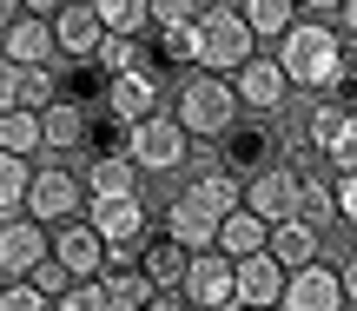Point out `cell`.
<instances>
[{"mask_svg": "<svg viewBox=\"0 0 357 311\" xmlns=\"http://www.w3.org/2000/svg\"><path fill=\"white\" fill-rule=\"evenodd\" d=\"M271 238V219H258L252 206H231L225 219H218V252L225 259H245V252H258Z\"/></svg>", "mask_w": 357, "mask_h": 311, "instance_id": "cell-22", "label": "cell"}, {"mask_svg": "<svg viewBox=\"0 0 357 311\" xmlns=\"http://www.w3.org/2000/svg\"><path fill=\"white\" fill-rule=\"evenodd\" d=\"M53 305H60V311H106V285H100V272H93V278H73V285H66Z\"/></svg>", "mask_w": 357, "mask_h": 311, "instance_id": "cell-33", "label": "cell"}, {"mask_svg": "<svg viewBox=\"0 0 357 311\" xmlns=\"http://www.w3.org/2000/svg\"><path fill=\"white\" fill-rule=\"evenodd\" d=\"M231 86H238V100H245V113H278L284 106V93H291V79H284V66H278V53H252V60L231 73Z\"/></svg>", "mask_w": 357, "mask_h": 311, "instance_id": "cell-15", "label": "cell"}, {"mask_svg": "<svg viewBox=\"0 0 357 311\" xmlns=\"http://www.w3.org/2000/svg\"><path fill=\"white\" fill-rule=\"evenodd\" d=\"M126 159L139 166V179L146 172H178L192 159V132L178 126V113H146V119H132L126 126Z\"/></svg>", "mask_w": 357, "mask_h": 311, "instance_id": "cell-5", "label": "cell"}, {"mask_svg": "<svg viewBox=\"0 0 357 311\" xmlns=\"http://www.w3.org/2000/svg\"><path fill=\"white\" fill-rule=\"evenodd\" d=\"M298 185H305V172L284 166V159H271L265 172L245 179V206H252L258 219H291V212H298Z\"/></svg>", "mask_w": 357, "mask_h": 311, "instance_id": "cell-12", "label": "cell"}, {"mask_svg": "<svg viewBox=\"0 0 357 311\" xmlns=\"http://www.w3.org/2000/svg\"><path fill=\"white\" fill-rule=\"evenodd\" d=\"M153 40H159V60H166V66H192V20L153 26Z\"/></svg>", "mask_w": 357, "mask_h": 311, "instance_id": "cell-32", "label": "cell"}, {"mask_svg": "<svg viewBox=\"0 0 357 311\" xmlns=\"http://www.w3.org/2000/svg\"><path fill=\"white\" fill-rule=\"evenodd\" d=\"M146 7H153V26H178L199 13V0H146Z\"/></svg>", "mask_w": 357, "mask_h": 311, "instance_id": "cell-38", "label": "cell"}, {"mask_svg": "<svg viewBox=\"0 0 357 311\" xmlns=\"http://www.w3.org/2000/svg\"><path fill=\"white\" fill-rule=\"evenodd\" d=\"M311 146L324 153V166L357 172V106H318L311 113Z\"/></svg>", "mask_w": 357, "mask_h": 311, "instance_id": "cell-13", "label": "cell"}, {"mask_svg": "<svg viewBox=\"0 0 357 311\" xmlns=\"http://www.w3.org/2000/svg\"><path fill=\"white\" fill-rule=\"evenodd\" d=\"M337 13H344V26H351V40H357V0H344Z\"/></svg>", "mask_w": 357, "mask_h": 311, "instance_id": "cell-45", "label": "cell"}, {"mask_svg": "<svg viewBox=\"0 0 357 311\" xmlns=\"http://www.w3.org/2000/svg\"><path fill=\"white\" fill-rule=\"evenodd\" d=\"M153 106H159V73H153V66H126V73L106 79V113H113V119L132 126V119H146Z\"/></svg>", "mask_w": 357, "mask_h": 311, "instance_id": "cell-19", "label": "cell"}, {"mask_svg": "<svg viewBox=\"0 0 357 311\" xmlns=\"http://www.w3.org/2000/svg\"><path fill=\"white\" fill-rule=\"evenodd\" d=\"M331 206H337V225H351V232H357V172H337Z\"/></svg>", "mask_w": 357, "mask_h": 311, "instance_id": "cell-37", "label": "cell"}, {"mask_svg": "<svg viewBox=\"0 0 357 311\" xmlns=\"http://www.w3.org/2000/svg\"><path fill=\"white\" fill-rule=\"evenodd\" d=\"M298 7H311V13H337L344 0H298Z\"/></svg>", "mask_w": 357, "mask_h": 311, "instance_id": "cell-44", "label": "cell"}, {"mask_svg": "<svg viewBox=\"0 0 357 311\" xmlns=\"http://www.w3.org/2000/svg\"><path fill=\"white\" fill-rule=\"evenodd\" d=\"M218 166L225 172H238V179H252V172H265L271 159H278V146H284V132H278V119L271 113H245V126L231 119L225 132H218Z\"/></svg>", "mask_w": 357, "mask_h": 311, "instance_id": "cell-6", "label": "cell"}, {"mask_svg": "<svg viewBox=\"0 0 357 311\" xmlns=\"http://www.w3.org/2000/svg\"><path fill=\"white\" fill-rule=\"evenodd\" d=\"M26 172H33V159H20V153L0 146V219L26 212Z\"/></svg>", "mask_w": 357, "mask_h": 311, "instance_id": "cell-27", "label": "cell"}, {"mask_svg": "<svg viewBox=\"0 0 357 311\" xmlns=\"http://www.w3.org/2000/svg\"><path fill=\"white\" fill-rule=\"evenodd\" d=\"M13 20H20V0H0V33H7Z\"/></svg>", "mask_w": 357, "mask_h": 311, "instance_id": "cell-42", "label": "cell"}, {"mask_svg": "<svg viewBox=\"0 0 357 311\" xmlns=\"http://www.w3.org/2000/svg\"><path fill=\"white\" fill-rule=\"evenodd\" d=\"M0 146L20 153V159L40 153V113H33V106H7V113H0Z\"/></svg>", "mask_w": 357, "mask_h": 311, "instance_id": "cell-26", "label": "cell"}, {"mask_svg": "<svg viewBox=\"0 0 357 311\" xmlns=\"http://www.w3.org/2000/svg\"><path fill=\"white\" fill-rule=\"evenodd\" d=\"M53 259H60L73 278H93L106 265V238L93 232V219H79V212H73V219L53 225Z\"/></svg>", "mask_w": 357, "mask_h": 311, "instance_id": "cell-16", "label": "cell"}, {"mask_svg": "<svg viewBox=\"0 0 357 311\" xmlns=\"http://www.w3.org/2000/svg\"><path fill=\"white\" fill-rule=\"evenodd\" d=\"M231 298L252 305V311L284 298V265H278V252H271V245H258V252H245V259H231Z\"/></svg>", "mask_w": 357, "mask_h": 311, "instance_id": "cell-11", "label": "cell"}, {"mask_svg": "<svg viewBox=\"0 0 357 311\" xmlns=\"http://www.w3.org/2000/svg\"><path fill=\"white\" fill-rule=\"evenodd\" d=\"M172 113H178V126H185L192 139H218V132H225L231 119L245 113V100H238V86H231V73H212V66H199V73L178 79Z\"/></svg>", "mask_w": 357, "mask_h": 311, "instance_id": "cell-3", "label": "cell"}, {"mask_svg": "<svg viewBox=\"0 0 357 311\" xmlns=\"http://www.w3.org/2000/svg\"><path fill=\"white\" fill-rule=\"evenodd\" d=\"M86 219H93V232L106 238V245H132V238H146V199L139 192H106V199H86Z\"/></svg>", "mask_w": 357, "mask_h": 311, "instance_id": "cell-14", "label": "cell"}, {"mask_svg": "<svg viewBox=\"0 0 357 311\" xmlns=\"http://www.w3.org/2000/svg\"><path fill=\"white\" fill-rule=\"evenodd\" d=\"M53 40H60V60H93V47L106 40L93 0H60L53 7Z\"/></svg>", "mask_w": 357, "mask_h": 311, "instance_id": "cell-17", "label": "cell"}, {"mask_svg": "<svg viewBox=\"0 0 357 311\" xmlns=\"http://www.w3.org/2000/svg\"><path fill=\"white\" fill-rule=\"evenodd\" d=\"M53 7H60V0H20V13H47V20H53Z\"/></svg>", "mask_w": 357, "mask_h": 311, "instance_id": "cell-43", "label": "cell"}, {"mask_svg": "<svg viewBox=\"0 0 357 311\" xmlns=\"http://www.w3.org/2000/svg\"><path fill=\"white\" fill-rule=\"evenodd\" d=\"M291 20H298V0H245V26L258 40H278Z\"/></svg>", "mask_w": 357, "mask_h": 311, "instance_id": "cell-29", "label": "cell"}, {"mask_svg": "<svg viewBox=\"0 0 357 311\" xmlns=\"http://www.w3.org/2000/svg\"><path fill=\"white\" fill-rule=\"evenodd\" d=\"M271 252H278V265L291 272V265H305V259H318L324 252V232L305 219V212H291V219H271V238H265Z\"/></svg>", "mask_w": 357, "mask_h": 311, "instance_id": "cell-21", "label": "cell"}, {"mask_svg": "<svg viewBox=\"0 0 357 311\" xmlns=\"http://www.w3.org/2000/svg\"><path fill=\"white\" fill-rule=\"evenodd\" d=\"M178 291H185V305H199V311H231V305H238V298H231V259H225L218 245L192 252Z\"/></svg>", "mask_w": 357, "mask_h": 311, "instance_id": "cell-9", "label": "cell"}, {"mask_svg": "<svg viewBox=\"0 0 357 311\" xmlns=\"http://www.w3.org/2000/svg\"><path fill=\"white\" fill-rule=\"evenodd\" d=\"M185 259H192V252L178 245L172 232H159V238H139V272L153 278V285H178V278H185Z\"/></svg>", "mask_w": 357, "mask_h": 311, "instance_id": "cell-24", "label": "cell"}, {"mask_svg": "<svg viewBox=\"0 0 357 311\" xmlns=\"http://www.w3.org/2000/svg\"><path fill=\"white\" fill-rule=\"evenodd\" d=\"M26 278H33V285H40V291H47V298H60V291H66V285H73V272H66V265H60V259H53V252H47V259H40V265H33V272H26Z\"/></svg>", "mask_w": 357, "mask_h": 311, "instance_id": "cell-36", "label": "cell"}, {"mask_svg": "<svg viewBox=\"0 0 357 311\" xmlns=\"http://www.w3.org/2000/svg\"><path fill=\"white\" fill-rule=\"evenodd\" d=\"M100 285H106V305H113V311H139V305H153V291H159L153 278L139 272V259H132V265H106Z\"/></svg>", "mask_w": 357, "mask_h": 311, "instance_id": "cell-23", "label": "cell"}, {"mask_svg": "<svg viewBox=\"0 0 357 311\" xmlns=\"http://www.w3.org/2000/svg\"><path fill=\"white\" fill-rule=\"evenodd\" d=\"M0 53H7V60H20V66H53V60H60L53 20H47V13H20V20L0 33Z\"/></svg>", "mask_w": 357, "mask_h": 311, "instance_id": "cell-18", "label": "cell"}, {"mask_svg": "<svg viewBox=\"0 0 357 311\" xmlns=\"http://www.w3.org/2000/svg\"><path fill=\"white\" fill-rule=\"evenodd\" d=\"M53 93H60V79H53V66H20V106H47Z\"/></svg>", "mask_w": 357, "mask_h": 311, "instance_id": "cell-35", "label": "cell"}, {"mask_svg": "<svg viewBox=\"0 0 357 311\" xmlns=\"http://www.w3.org/2000/svg\"><path fill=\"white\" fill-rule=\"evenodd\" d=\"M337 93H344V106H357V40H351V53H344V79H337Z\"/></svg>", "mask_w": 357, "mask_h": 311, "instance_id": "cell-40", "label": "cell"}, {"mask_svg": "<svg viewBox=\"0 0 357 311\" xmlns=\"http://www.w3.org/2000/svg\"><path fill=\"white\" fill-rule=\"evenodd\" d=\"M7 106H20V60L0 53V113H7Z\"/></svg>", "mask_w": 357, "mask_h": 311, "instance_id": "cell-39", "label": "cell"}, {"mask_svg": "<svg viewBox=\"0 0 357 311\" xmlns=\"http://www.w3.org/2000/svg\"><path fill=\"white\" fill-rule=\"evenodd\" d=\"M258 53V33L245 26L238 7H199L192 13V60L212 66V73H238Z\"/></svg>", "mask_w": 357, "mask_h": 311, "instance_id": "cell-4", "label": "cell"}, {"mask_svg": "<svg viewBox=\"0 0 357 311\" xmlns=\"http://www.w3.org/2000/svg\"><path fill=\"white\" fill-rule=\"evenodd\" d=\"M93 13H100L106 33H146L153 26V7L146 0H93Z\"/></svg>", "mask_w": 357, "mask_h": 311, "instance_id": "cell-28", "label": "cell"}, {"mask_svg": "<svg viewBox=\"0 0 357 311\" xmlns=\"http://www.w3.org/2000/svg\"><path fill=\"white\" fill-rule=\"evenodd\" d=\"M40 305H53V298H47L26 272H20V278H0V311H40Z\"/></svg>", "mask_w": 357, "mask_h": 311, "instance_id": "cell-31", "label": "cell"}, {"mask_svg": "<svg viewBox=\"0 0 357 311\" xmlns=\"http://www.w3.org/2000/svg\"><path fill=\"white\" fill-rule=\"evenodd\" d=\"M337 278H344V305H357V259H351V265H337Z\"/></svg>", "mask_w": 357, "mask_h": 311, "instance_id": "cell-41", "label": "cell"}, {"mask_svg": "<svg viewBox=\"0 0 357 311\" xmlns=\"http://www.w3.org/2000/svg\"><path fill=\"white\" fill-rule=\"evenodd\" d=\"M284 311H337L344 305V278H337V265L324 259H305V265H291L284 272V298H278Z\"/></svg>", "mask_w": 357, "mask_h": 311, "instance_id": "cell-8", "label": "cell"}, {"mask_svg": "<svg viewBox=\"0 0 357 311\" xmlns=\"http://www.w3.org/2000/svg\"><path fill=\"white\" fill-rule=\"evenodd\" d=\"M47 252H53V225H40L33 212H13V219H0V278L33 272Z\"/></svg>", "mask_w": 357, "mask_h": 311, "instance_id": "cell-10", "label": "cell"}, {"mask_svg": "<svg viewBox=\"0 0 357 311\" xmlns=\"http://www.w3.org/2000/svg\"><path fill=\"white\" fill-rule=\"evenodd\" d=\"M278 66L305 93H337V79H344V33L324 20H291L278 33Z\"/></svg>", "mask_w": 357, "mask_h": 311, "instance_id": "cell-2", "label": "cell"}, {"mask_svg": "<svg viewBox=\"0 0 357 311\" xmlns=\"http://www.w3.org/2000/svg\"><path fill=\"white\" fill-rule=\"evenodd\" d=\"M231 206H245V179H238V172H225V166H205L192 185H178V192H172L166 232L185 252H205V245H218V219H225Z\"/></svg>", "mask_w": 357, "mask_h": 311, "instance_id": "cell-1", "label": "cell"}, {"mask_svg": "<svg viewBox=\"0 0 357 311\" xmlns=\"http://www.w3.org/2000/svg\"><path fill=\"white\" fill-rule=\"evenodd\" d=\"M26 212L40 225H60L73 212H86V185H79L73 166H33L26 172Z\"/></svg>", "mask_w": 357, "mask_h": 311, "instance_id": "cell-7", "label": "cell"}, {"mask_svg": "<svg viewBox=\"0 0 357 311\" xmlns=\"http://www.w3.org/2000/svg\"><path fill=\"white\" fill-rule=\"evenodd\" d=\"M93 60H100V73H126V66H139V33H106L100 47H93Z\"/></svg>", "mask_w": 357, "mask_h": 311, "instance_id": "cell-30", "label": "cell"}, {"mask_svg": "<svg viewBox=\"0 0 357 311\" xmlns=\"http://www.w3.org/2000/svg\"><path fill=\"white\" fill-rule=\"evenodd\" d=\"M93 119L79 100H66V93H53L47 106H40V146H53V153H73V146H86Z\"/></svg>", "mask_w": 357, "mask_h": 311, "instance_id": "cell-20", "label": "cell"}, {"mask_svg": "<svg viewBox=\"0 0 357 311\" xmlns=\"http://www.w3.org/2000/svg\"><path fill=\"white\" fill-rule=\"evenodd\" d=\"M298 212H305L311 225L337 219V206H331V185H324V179H311V172H305V185H298Z\"/></svg>", "mask_w": 357, "mask_h": 311, "instance_id": "cell-34", "label": "cell"}, {"mask_svg": "<svg viewBox=\"0 0 357 311\" xmlns=\"http://www.w3.org/2000/svg\"><path fill=\"white\" fill-rule=\"evenodd\" d=\"M79 185H86V199H106V192H139V166H132L126 153H100V159L86 166V179H79Z\"/></svg>", "mask_w": 357, "mask_h": 311, "instance_id": "cell-25", "label": "cell"}]
</instances>
